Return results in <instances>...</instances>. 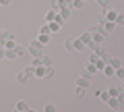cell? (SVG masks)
Returning a JSON list of instances; mask_svg holds the SVG:
<instances>
[{
	"mask_svg": "<svg viewBox=\"0 0 124 112\" xmlns=\"http://www.w3.org/2000/svg\"><path fill=\"white\" fill-rule=\"evenodd\" d=\"M108 64H112L114 69H120V67H122V62H120V58H110V62H108Z\"/></svg>",
	"mask_w": 124,
	"mask_h": 112,
	"instance_id": "cb8c5ba5",
	"label": "cell"
},
{
	"mask_svg": "<svg viewBox=\"0 0 124 112\" xmlns=\"http://www.w3.org/2000/svg\"><path fill=\"white\" fill-rule=\"evenodd\" d=\"M83 48H85V44L79 40V37H75V44H72V50H75V52H79V50H83Z\"/></svg>",
	"mask_w": 124,
	"mask_h": 112,
	"instance_id": "9a60e30c",
	"label": "cell"
},
{
	"mask_svg": "<svg viewBox=\"0 0 124 112\" xmlns=\"http://www.w3.org/2000/svg\"><path fill=\"white\" fill-rule=\"evenodd\" d=\"M116 15H118L116 10H106V17H103V19L110 21V23H114V21H116Z\"/></svg>",
	"mask_w": 124,
	"mask_h": 112,
	"instance_id": "4fadbf2b",
	"label": "cell"
},
{
	"mask_svg": "<svg viewBox=\"0 0 124 112\" xmlns=\"http://www.w3.org/2000/svg\"><path fill=\"white\" fill-rule=\"evenodd\" d=\"M72 44H75V37H66L64 40V48L66 50H72Z\"/></svg>",
	"mask_w": 124,
	"mask_h": 112,
	"instance_id": "603a6c76",
	"label": "cell"
},
{
	"mask_svg": "<svg viewBox=\"0 0 124 112\" xmlns=\"http://www.w3.org/2000/svg\"><path fill=\"white\" fill-rule=\"evenodd\" d=\"M97 60H99V56H97V54H95V52H93V54H91V58H89V62H93V64H95V62H97Z\"/></svg>",
	"mask_w": 124,
	"mask_h": 112,
	"instance_id": "e575fe53",
	"label": "cell"
},
{
	"mask_svg": "<svg viewBox=\"0 0 124 112\" xmlns=\"http://www.w3.org/2000/svg\"><path fill=\"white\" fill-rule=\"evenodd\" d=\"M44 75H46V67H35L33 77H37V79H44Z\"/></svg>",
	"mask_w": 124,
	"mask_h": 112,
	"instance_id": "30bf717a",
	"label": "cell"
},
{
	"mask_svg": "<svg viewBox=\"0 0 124 112\" xmlns=\"http://www.w3.org/2000/svg\"><path fill=\"white\" fill-rule=\"evenodd\" d=\"M122 81H124V79H122Z\"/></svg>",
	"mask_w": 124,
	"mask_h": 112,
	"instance_id": "f6af8a7d",
	"label": "cell"
},
{
	"mask_svg": "<svg viewBox=\"0 0 124 112\" xmlns=\"http://www.w3.org/2000/svg\"><path fill=\"white\" fill-rule=\"evenodd\" d=\"M54 77V69L52 67H46V75H44V79H52Z\"/></svg>",
	"mask_w": 124,
	"mask_h": 112,
	"instance_id": "484cf974",
	"label": "cell"
},
{
	"mask_svg": "<svg viewBox=\"0 0 124 112\" xmlns=\"http://www.w3.org/2000/svg\"><path fill=\"white\" fill-rule=\"evenodd\" d=\"M101 71H103V75H106V77H114V75H116V69L112 67V64H106Z\"/></svg>",
	"mask_w": 124,
	"mask_h": 112,
	"instance_id": "ba28073f",
	"label": "cell"
},
{
	"mask_svg": "<svg viewBox=\"0 0 124 112\" xmlns=\"http://www.w3.org/2000/svg\"><path fill=\"white\" fill-rule=\"evenodd\" d=\"M0 58H6V50L2 48V46H0Z\"/></svg>",
	"mask_w": 124,
	"mask_h": 112,
	"instance_id": "74e56055",
	"label": "cell"
},
{
	"mask_svg": "<svg viewBox=\"0 0 124 112\" xmlns=\"http://www.w3.org/2000/svg\"><path fill=\"white\" fill-rule=\"evenodd\" d=\"M64 2H72V0H64Z\"/></svg>",
	"mask_w": 124,
	"mask_h": 112,
	"instance_id": "7bdbcfd3",
	"label": "cell"
},
{
	"mask_svg": "<svg viewBox=\"0 0 124 112\" xmlns=\"http://www.w3.org/2000/svg\"><path fill=\"white\" fill-rule=\"evenodd\" d=\"M54 23H58V25L62 27V25H64V23H66V21H64V19L60 17V15H56V19H54Z\"/></svg>",
	"mask_w": 124,
	"mask_h": 112,
	"instance_id": "4dcf8cb0",
	"label": "cell"
},
{
	"mask_svg": "<svg viewBox=\"0 0 124 112\" xmlns=\"http://www.w3.org/2000/svg\"><path fill=\"white\" fill-rule=\"evenodd\" d=\"M75 94H77V98H83V95H85V87H77Z\"/></svg>",
	"mask_w": 124,
	"mask_h": 112,
	"instance_id": "f546056e",
	"label": "cell"
},
{
	"mask_svg": "<svg viewBox=\"0 0 124 112\" xmlns=\"http://www.w3.org/2000/svg\"><path fill=\"white\" fill-rule=\"evenodd\" d=\"M56 15H58V10H52V9H50L48 13H46V21H48V23H52L54 19H56Z\"/></svg>",
	"mask_w": 124,
	"mask_h": 112,
	"instance_id": "5bb4252c",
	"label": "cell"
},
{
	"mask_svg": "<svg viewBox=\"0 0 124 112\" xmlns=\"http://www.w3.org/2000/svg\"><path fill=\"white\" fill-rule=\"evenodd\" d=\"M85 71H87L89 75H93V73H97V67H95V64H93V62H89V64H87V69H85Z\"/></svg>",
	"mask_w": 124,
	"mask_h": 112,
	"instance_id": "d4e9b609",
	"label": "cell"
},
{
	"mask_svg": "<svg viewBox=\"0 0 124 112\" xmlns=\"http://www.w3.org/2000/svg\"><path fill=\"white\" fill-rule=\"evenodd\" d=\"M50 4H52V10H58V9H60L62 4H64V0H52Z\"/></svg>",
	"mask_w": 124,
	"mask_h": 112,
	"instance_id": "44dd1931",
	"label": "cell"
},
{
	"mask_svg": "<svg viewBox=\"0 0 124 112\" xmlns=\"http://www.w3.org/2000/svg\"><path fill=\"white\" fill-rule=\"evenodd\" d=\"M97 27L101 29V33H106V35H108V33H112L116 29V23H110V21H106V19H99V25Z\"/></svg>",
	"mask_w": 124,
	"mask_h": 112,
	"instance_id": "3957f363",
	"label": "cell"
},
{
	"mask_svg": "<svg viewBox=\"0 0 124 112\" xmlns=\"http://www.w3.org/2000/svg\"><path fill=\"white\" fill-rule=\"evenodd\" d=\"M0 4H2V6H8V4H10V0H0Z\"/></svg>",
	"mask_w": 124,
	"mask_h": 112,
	"instance_id": "f35d334b",
	"label": "cell"
},
{
	"mask_svg": "<svg viewBox=\"0 0 124 112\" xmlns=\"http://www.w3.org/2000/svg\"><path fill=\"white\" fill-rule=\"evenodd\" d=\"M39 33H50V27H48V25H44V27L39 29ZM50 35H52V33H50Z\"/></svg>",
	"mask_w": 124,
	"mask_h": 112,
	"instance_id": "8d00e7d4",
	"label": "cell"
},
{
	"mask_svg": "<svg viewBox=\"0 0 124 112\" xmlns=\"http://www.w3.org/2000/svg\"><path fill=\"white\" fill-rule=\"evenodd\" d=\"M6 58L15 60V58H17V56H15V52H13V50H6Z\"/></svg>",
	"mask_w": 124,
	"mask_h": 112,
	"instance_id": "d590c367",
	"label": "cell"
},
{
	"mask_svg": "<svg viewBox=\"0 0 124 112\" xmlns=\"http://www.w3.org/2000/svg\"><path fill=\"white\" fill-rule=\"evenodd\" d=\"M120 89H122V91H124V83H122V85H120Z\"/></svg>",
	"mask_w": 124,
	"mask_h": 112,
	"instance_id": "60d3db41",
	"label": "cell"
},
{
	"mask_svg": "<svg viewBox=\"0 0 124 112\" xmlns=\"http://www.w3.org/2000/svg\"><path fill=\"white\" fill-rule=\"evenodd\" d=\"M70 6H72V9H83V6H85V2H83V0H72V2H70Z\"/></svg>",
	"mask_w": 124,
	"mask_h": 112,
	"instance_id": "ffe728a7",
	"label": "cell"
},
{
	"mask_svg": "<svg viewBox=\"0 0 124 112\" xmlns=\"http://www.w3.org/2000/svg\"><path fill=\"white\" fill-rule=\"evenodd\" d=\"M33 71H35V69L31 67H27V69H23V71H19L17 73V83H27V79H29V77H33Z\"/></svg>",
	"mask_w": 124,
	"mask_h": 112,
	"instance_id": "6da1fadb",
	"label": "cell"
},
{
	"mask_svg": "<svg viewBox=\"0 0 124 112\" xmlns=\"http://www.w3.org/2000/svg\"><path fill=\"white\" fill-rule=\"evenodd\" d=\"M25 112H35V110H33V108H27V110Z\"/></svg>",
	"mask_w": 124,
	"mask_h": 112,
	"instance_id": "ab89813d",
	"label": "cell"
},
{
	"mask_svg": "<svg viewBox=\"0 0 124 112\" xmlns=\"http://www.w3.org/2000/svg\"><path fill=\"white\" fill-rule=\"evenodd\" d=\"M44 112H56V106H54V104H46V106H44Z\"/></svg>",
	"mask_w": 124,
	"mask_h": 112,
	"instance_id": "4316f807",
	"label": "cell"
},
{
	"mask_svg": "<svg viewBox=\"0 0 124 112\" xmlns=\"http://www.w3.org/2000/svg\"><path fill=\"white\" fill-rule=\"evenodd\" d=\"M79 40H81V42H83V44H85V46H89V44H91V42H93V35H91V33H89V31H85V33H83V35H81V37H79Z\"/></svg>",
	"mask_w": 124,
	"mask_h": 112,
	"instance_id": "9c48e42d",
	"label": "cell"
},
{
	"mask_svg": "<svg viewBox=\"0 0 124 112\" xmlns=\"http://www.w3.org/2000/svg\"><path fill=\"white\" fill-rule=\"evenodd\" d=\"M83 2H87V0H83Z\"/></svg>",
	"mask_w": 124,
	"mask_h": 112,
	"instance_id": "ee69618b",
	"label": "cell"
},
{
	"mask_svg": "<svg viewBox=\"0 0 124 112\" xmlns=\"http://www.w3.org/2000/svg\"><path fill=\"white\" fill-rule=\"evenodd\" d=\"M95 67H97V71H101V69H103V67H106V62H103V60H101V58H99V60H97V62H95Z\"/></svg>",
	"mask_w": 124,
	"mask_h": 112,
	"instance_id": "d6a6232c",
	"label": "cell"
},
{
	"mask_svg": "<svg viewBox=\"0 0 124 112\" xmlns=\"http://www.w3.org/2000/svg\"><path fill=\"white\" fill-rule=\"evenodd\" d=\"M27 50H29V54H31V56H41V54H44V46H41L37 40H33V42H31Z\"/></svg>",
	"mask_w": 124,
	"mask_h": 112,
	"instance_id": "7a4b0ae2",
	"label": "cell"
},
{
	"mask_svg": "<svg viewBox=\"0 0 124 112\" xmlns=\"http://www.w3.org/2000/svg\"><path fill=\"white\" fill-rule=\"evenodd\" d=\"M106 104H108L110 108H114V110H118V98H110Z\"/></svg>",
	"mask_w": 124,
	"mask_h": 112,
	"instance_id": "ac0fdd59",
	"label": "cell"
},
{
	"mask_svg": "<svg viewBox=\"0 0 124 112\" xmlns=\"http://www.w3.org/2000/svg\"><path fill=\"white\" fill-rule=\"evenodd\" d=\"M89 85H91V79H85V77H79V79H77V87H85V89H87Z\"/></svg>",
	"mask_w": 124,
	"mask_h": 112,
	"instance_id": "8992f818",
	"label": "cell"
},
{
	"mask_svg": "<svg viewBox=\"0 0 124 112\" xmlns=\"http://www.w3.org/2000/svg\"><path fill=\"white\" fill-rule=\"evenodd\" d=\"M13 52H15V56H17V58H21V56H25V52H27V50L25 48H23V46H15V50H13Z\"/></svg>",
	"mask_w": 124,
	"mask_h": 112,
	"instance_id": "7c38bea8",
	"label": "cell"
},
{
	"mask_svg": "<svg viewBox=\"0 0 124 112\" xmlns=\"http://www.w3.org/2000/svg\"><path fill=\"white\" fill-rule=\"evenodd\" d=\"M97 4L103 9V13H106V10H110V6H108V0H97Z\"/></svg>",
	"mask_w": 124,
	"mask_h": 112,
	"instance_id": "83f0119b",
	"label": "cell"
},
{
	"mask_svg": "<svg viewBox=\"0 0 124 112\" xmlns=\"http://www.w3.org/2000/svg\"><path fill=\"white\" fill-rule=\"evenodd\" d=\"M58 15H60V17L64 19V21H66V19L72 15V6H70V2H64V4H62L60 9H58Z\"/></svg>",
	"mask_w": 124,
	"mask_h": 112,
	"instance_id": "277c9868",
	"label": "cell"
},
{
	"mask_svg": "<svg viewBox=\"0 0 124 112\" xmlns=\"http://www.w3.org/2000/svg\"><path fill=\"white\" fill-rule=\"evenodd\" d=\"M116 77H120V79H124V69L120 67V69H116Z\"/></svg>",
	"mask_w": 124,
	"mask_h": 112,
	"instance_id": "836d02e7",
	"label": "cell"
},
{
	"mask_svg": "<svg viewBox=\"0 0 124 112\" xmlns=\"http://www.w3.org/2000/svg\"><path fill=\"white\" fill-rule=\"evenodd\" d=\"M114 23H116V25H118V23H122V25H124V15L118 13V15H116V21H114Z\"/></svg>",
	"mask_w": 124,
	"mask_h": 112,
	"instance_id": "1f68e13d",
	"label": "cell"
},
{
	"mask_svg": "<svg viewBox=\"0 0 124 112\" xmlns=\"http://www.w3.org/2000/svg\"><path fill=\"white\" fill-rule=\"evenodd\" d=\"M15 112H23V110H17V108H15Z\"/></svg>",
	"mask_w": 124,
	"mask_h": 112,
	"instance_id": "b9f144b4",
	"label": "cell"
},
{
	"mask_svg": "<svg viewBox=\"0 0 124 112\" xmlns=\"http://www.w3.org/2000/svg\"><path fill=\"white\" fill-rule=\"evenodd\" d=\"M48 27H50V33H56V31H60V25H58V23H48Z\"/></svg>",
	"mask_w": 124,
	"mask_h": 112,
	"instance_id": "7402d4cb",
	"label": "cell"
},
{
	"mask_svg": "<svg viewBox=\"0 0 124 112\" xmlns=\"http://www.w3.org/2000/svg\"><path fill=\"white\" fill-rule=\"evenodd\" d=\"M108 94H110V98H120L124 91L120 89V87H108Z\"/></svg>",
	"mask_w": 124,
	"mask_h": 112,
	"instance_id": "5b68a950",
	"label": "cell"
},
{
	"mask_svg": "<svg viewBox=\"0 0 124 112\" xmlns=\"http://www.w3.org/2000/svg\"><path fill=\"white\" fill-rule=\"evenodd\" d=\"M39 58H41V67H52V58H50V56H46V54H41Z\"/></svg>",
	"mask_w": 124,
	"mask_h": 112,
	"instance_id": "e0dca14e",
	"label": "cell"
},
{
	"mask_svg": "<svg viewBox=\"0 0 124 112\" xmlns=\"http://www.w3.org/2000/svg\"><path fill=\"white\" fill-rule=\"evenodd\" d=\"M93 42L101 46L103 42H106V33H101V31H99V33H95V35H93Z\"/></svg>",
	"mask_w": 124,
	"mask_h": 112,
	"instance_id": "8fae6325",
	"label": "cell"
},
{
	"mask_svg": "<svg viewBox=\"0 0 124 112\" xmlns=\"http://www.w3.org/2000/svg\"><path fill=\"white\" fill-rule=\"evenodd\" d=\"M50 37H52L50 33H39V37H37V42H39L41 46H48V44H50Z\"/></svg>",
	"mask_w": 124,
	"mask_h": 112,
	"instance_id": "52a82bcc",
	"label": "cell"
},
{
	"mask_svg": "<svg viewBox=\"0 0 124 112\" xmlns=\"http://www.w3.org/2000/svg\"><path fill=\"white\" fill-rule=\"evenodd\" d=\"M15 108H17V110H23V112H25V110H27L29 106H27V102H25V100H19V102H17V106H15Z\"/></svg>",
	"mask_w": 124,
	"mask_h": 112,
	"instance_id": "d6986e66",
	"label": "cell"
},
{
	"mask_svg": "<svg viewBox=\"0 0 124 112\" xmlns=\"http://www.w3.org/2000/svg\"><path fill=\"white\" fill-rule=\"evenodd\" d=\"M15 46H17V40H6L2 48H4V50H15Z\"/></svg>",
	"mask_w": 124,
	"mask_h": 112,
	"instance_id": "2e32d148",
	"label": "cell"
},
{
	"mask_svg": "<svg viewBox=\"0 0 124 112\" xmlns=\"http://www.w3.org/2000/svg\"><path fill=\"white\" fill-rule=\"evenodd\" d=\"M118 110H124V94L118 98Z\"/></svg>",
	"mask_w": 124,
	"mask_h": 112,
	"instance_id": "f1b7e54d",
	"label": "cell"
}]
</instances>
